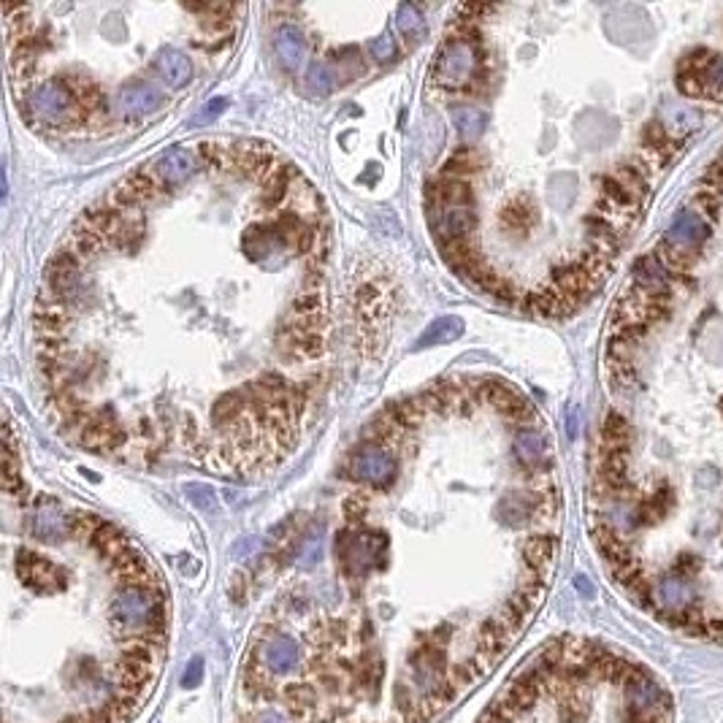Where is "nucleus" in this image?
I'll use <instances>...</instances> for the list:
<instances>
[{"label":"nucleus","mask_w":723,"mask_h":723,"mask_svg":"<svg viewBox=\"0 0 723 723\" xmlns=\"http://www.w3.org/2000/svg\"><path fill=\"white\" fill-rule=\"evenodd\" d=\"M488 723H674L664 682L631 655L593 639H556L485 715Z\"/></svg>","instance_id":"f257e3e1"},{"label":"nucleus","mask_w":723,"mask_h":723,"mask_svg":"<svg viewBox=\"0 0 723 723\" xmlns=\"http://www.w3.org/2000/svg\"><path fill=\"white\" fill-rule=\"evenodd\" d=\"M480 33L474 25H464L456 39H447L434 60V85L442 90L472 87L480 71Z\"/></svg>","instance_id":"f03ea898"},{"label":"nucleus","mask_w":723,"mask_h":723,"mask_svg":"<svg viewBox=\"0 0 723 723\" xmlns=\"http://www.w3.org/2000/svg\"><path fill=\"white\" fill-rule=\"evenodd\" d=\"M25 112L33 122L50 125V128H66L85 120V106L71 93V87L63 79L44 82L39 87H31L25 95Z\"/></svg>","instance_id":"7ed1b4c3"},{"label":"nucleus","mask_w":723,"mask_h":723,"mask_svg":"<svg viewBox=\"0 0 723 723\" xmlns=\"http://www.w3.org/2000/svg\"><path fill=\"white\" fill-rule=\"evenodd\" d=\"M298 661H301V647L290 634L282 631L266 634L247 669V682H258L260 677H287L295 672Z\"/></svg>","instance_id":"20e7f679"},{"label":"nucleus","mask_w":723,"mask_h":723,"mask_svg":"<svg viewBox=\"0 0 723 723\" xmlns=\"http://www.w3.org/2000/svg\"><path fill=\"white\" fill-rule=\"evenodd\" d=\"M385 547L388 542L377 531H349L339 542V556L349 574H364L375 569V564H383Z\"/></svg>","instance_id":"39448f33"},{"label":"nucleus","mask_w":723,"mask_h":723,"mask_svg":"<svg viewBox=\"0 0 723 723\" xmlns=\"http://www.w3.org/2000/svg\"><path fill=\"white\" fill-rule=\"evenodd\" d=\"M349 477L360 480V483H369L375 488H385L396 477L393 450L383 447V445H375V442L364 445L349 461Z\"/></svg>","instance_id":"423d86ee"},{"label":"nucleus","mask_w":723,"mask_h":723,"mask_svg":"<svg viewBox=\"0 0 723 723\" xmlns=\"http://www.w3.org/2000/svg\"><path fill=\"white\" fill-rule=\"evenodd\" d=\"M431 228L439 239V244H456L466 241L477 230V212L472 206H442L431 209Z\"/></svg>","instance_id":"0eeeda50"},{"label":"nucleus","mask_w":723,"mask_h":723,"mask_svg":"<svg viewBox=\"0 0 723 723\" xmlns=\"http://www.w3.org/2000/svg\"><path fill=\"white\" fill-rule=\"evenodd\" d=\"M709 236V220H704L699 212L693 209H685L672 225L669 230L664 233V247L669 249H680V252H688V255H699L701 244L707 241Z\"/></svg>","instance_id":"6e6552de"},{"label":"nucleus","mask_w":723,"mask_h":723,"mask_svg":"<svg viewBox=\"0 0 723 723\" xmlns=\"http://www.w3.org/2000/svg\"><path fill=\"white\" fill-rule=\"evenodd\" d=\"M201 168V155L190 147H171L163 152V158L155 163V176L171 190L185 185L195 171Z\"/></svg>","instance_id":"1a4fd4ad"},{"label":"nucleus","mask_w":723,"mask_h":723,"mask_svg":"<svg viewBox=\"0 0 723 723\" xmlns=\"http://www.w3.org/2000/svg\"><path fill=\"white\" fill-rule=\"evenodd\" d=\"M163 106V93L149 85V82H136V85H128L120 90L117 95V114L120 117H141V114H152Z\"/></svg>","instance_id":"9d476101"},{"label":"nucleus","mask_w":723,"mask_h":723,"mask_svg":"<svg viewBox=\"0 0 723 723\" xmlns=\"http://www.w3.org/2000/svg\"><path fill=\"white\" fill-rule=\"evenodd\" d=\"M515 456L520 458V464L534 472V474H542L550 464V445H547V437L539 431V429H520L515 434Z\"/></svg>","instance_id":"9b49d317"},{"label":"nucleus","mask_w":723,"mask_h":723,"mask_svg":"<svg viewBox=\"0 0 723 723\" xmlns=\"http://www.w3.org/2000/svg\"><path fill=\"white\" fill-rule=\"evenodd\" d=\"M31 529H33L36 539L55 545V542H63L71 534V520L55 502H41L36 507V512H33Z\"/></svg>","instance_id":"f8f14e48"},{"label":"nucleus","mask_w":723,"mask_h":723,"mask_svg":"<svg viewBox=\"0 0 723 723\" xmlns=\"http://www.w3.org/2000/svg\"><path fill=\"white\" fill-rule=\"evenodd\" d=\"M155 66H158V71H160L163 82H166L168 87H174V90L185 87V85L193 79V63H190V58H187L182 50L163 47V50L158 52V60H155Z\"/></svg>","instance_id":"ddd939ff"},{"label":"nucleus","mask_w":723,"mask_h":723,"mask_svg":"<svg viewBox=\"0 0 723 723\" xmlns=\"http://www.w3.org/2000/svg\"><path fill=\"white\" fill-rule=\"evenodd\" d=\"M274 47H276V55H279L282 66L290 68V71H295V68L303 63V58H306V36H303V31L295 28V25H282V28H276V33H274Z\"/></svg>","instance_id":"4468645a"},{"label":"nucleus","mask_w":723,"mask_h":723,"mask_svg":"<svg viewBox=\"0 0 723 723\" xmlns=\"http://www.w3.org/2000/svg\"><path fill=\"white\" fill-rule=\"evenodd\" d=\"M464 333V322L458 317H439L434 320L423 336L418 339V349H426V347H439V344H447V341H456L458 336Z\"/></svg>","instance_id":"2eb2a0df"},{"label":"nucleus","mask_w":723,"mask_h":723,"mask_svg":"<svg viewBox=\"0 0 723 723\" xmlns=\"http://www.w3.org/2000/svg\"><path fill=\"white\" fill-rule=\"evenodd\" d=\"M396 23H399V31L407 36L410 44H418L423 39V33H426V25H423V17H420L418 6H410V4L399 6Z\"/></svg>","instance_id":"dca6fc26"},{"label":"nucleus","mask_w":723,"mask_h":723,"mask_svg":"<svg viewBox=\"0 0 723 723\" xmlns=\"http://www.w3.org/2000/svg\"><path fill=\"white\" fill-rule=\"evenodd\" d=\"M453 122L458 128V133L464 139H477L485 128V114L480 109H472V106H461L453 112Z\"/></svg>","instance_id":"f3484780"},{"label":"nucleus","mask_w":723,"mask_h":723,"mask_svg":"<svg viewBox=\"0 0 723 723\" xmlns=\"http://www.w3.org/2000/svg\"><path fill=\"white\" fill-rule=\"evenodd\" d=\"M306 85H309V90L317 93V95L330 93V90H333V71H330V66H325V63H314V66H309V71H306Z\"/></svg>","instance_id":"a211bd4d"},{"label":"nucleus","mask_w":723,"mask_h":723,"mask_svg":"<svg viewBox=\"0 0 723 723\" xmlns=\"http://www.w3.org/2000/svg\"><path fill=\"white\" fill-rule=\"evenodd\" d=\"M369 52H372V58H375L377 63H388V60L396 58V39H393L391 33H383V36H377V39L372 41Z\"/></svg>","instance_id":"6ab92c4d"},{"label":"nucleus","mask_w":723,"mask_h":723,"mask_svg":"<svg viewBox=\"0 0 723 723\" xmlns=\"http://www.w3.org/2000/svg\"><path fill=\"white\" fill-rule=\"evenodd\" d=\"M320 556H322V531L317 529L306 542H303V556H301V564L306 566V569H312V566H317L320 564Z\"/></svg>","instance_id":"aec40b11"},{"label":"nucleus","mask_w":723,"mask_h":723,"mask_svg":"<svg viewBox=\"0 0 723 723\" xmlns=\"http://www.w3.org/2000/svg\"><path fill=\"white\" fill-rule=\"evenodd\" d=\"M225 106H228L225 98H212V101L193 117V125H209V122H214V120L225 112Z\"/></svg>","instance_id":"412c9836"},{"label":"nucleus","mask_w":723,"mask_h":723,"mask_svg":"<svg viewBox=\"0 0 723 723\" xmlns=\"http://www.w3.org/2000/svg\"><path fill=\"white\" fill-rule=\"evenodd\" d=\"M185 491H187V496H193V504H198L201 510H212L214 507V491L212 488H206V485H185Z\"/></svg>","instance_id":"4be33fe9"},{"label":"nucleus","mask_w":723,"mask_h":723,"mask_svg":"<svg viewBox=\"0 0 723 723\" xmlns=\"http://www.w3.org/2000/svg\"><path fill=\"white\" fill-rule=\"evenodd\" d=\"M201 677H203V658H193L190 666H187V672H185V677H182V685L185 688H193V685L201 682Z\"/></svg>","instance_id":"5701e85b"},{"label":"nucleus","mask_w":723,"mask_h":723,"mask_svg":"<svg viewBox=\"0 0 723 723\" xmlns=\"http://www.w3.org/2000/svg\"><path fill=\"white\" fill-rule=\"evenodd\" d=\"M569 434H577V412H569Z\"/></svg>","instance_id":"b1692460"}]
</instances>
